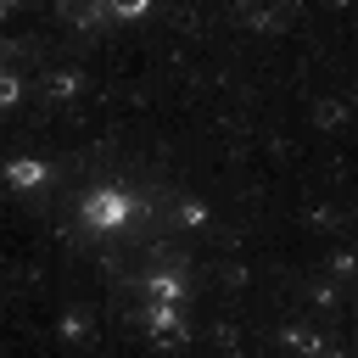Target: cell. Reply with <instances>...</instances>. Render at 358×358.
<instances>
[{"mask_svg":"<svg viewBox=\"0 0 358 358\" xmlns=\"http://www.w3.org/2000/svg\"><path fill=\"white\" fill-rule=\"evenodd\" d=\"M140 6H145V0H112V11H123V17H129V11H140Z\"/></svg>","mask_w":358,"mask_h":358,"instance_id":"obj_1","label":"cell"}]
</instances>
